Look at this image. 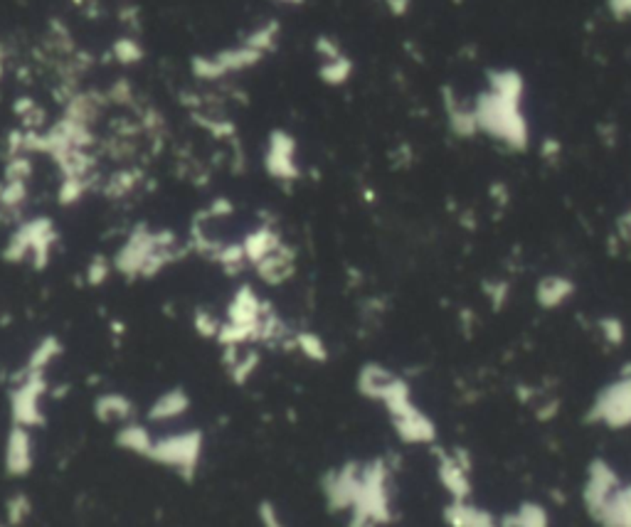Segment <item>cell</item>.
Wrapping results in <instances>:
<instances>
[{"label":"cell","instance_id":"cell-14","mask_svg":"<svg viewBox=\"0 0 631 527\" xmlns=\"http://www.w3.org/2000/svg\"><path fill=\"white\" fill-rule=\"evenodd\" d=\"M114 442L121 451H128L134 456H141V459H148L151 451H154L155 436L154 432L145 424H141L138 419H131L126 424L116 426V434H114Z\"/></svg>","mask_w":631,"mask_h":527},{"label":"cell","instance_id":"cell-12","mask_svg":"<svg viewBox=\"0 0 631 527\" xmlns=\"http://www.w3.org/2000/svg\"><path fill=\"white\" fill-rule=\"evenodd\" d=\"M92 414L99 424L121 426L136 419V402L124 392H102L92 404Z\"/></svg>","mask_w":631,"mask_h":527},{"label":"cell","instance_id":"cell-16","mask_svg":"<svg viewBox=\"0 0 631 527\" xmlns=\"http://www.w3.org/2000/svg\"><path fill=\"white\" fill-rule=\"evenodd\" d=\"M572 293H575V283L565 276H546L536 286V298L543 308H560Z\"/></svg>","mask_w":631,"mask_h":527},{"label":"cell","instance_id":"cell-13","mask_svg":"<svg viewBox=\"0 0 631 527\" xmlns=\"http://www.w3.org/2000/svg\"><path fill=\"white\" fill-rule=\"evenodd\" d=\"M222 365L235 384H247L259 367V350L255 345H227L222 348Z\"/></svg>","mask_w":631,"mask_h":527},{"label":"cell","instance_id":"cell-22","mask_svg":"<svg viewBox=\"0 0 631 527\" xmlns=\"http://www.w3.org/2000/svg\"><path fill=\"white\" fill-rule=\"evenodd\" d=\"M256 518H259V525L262 527H289L286 522H284L279 508H276L272 501L259 502V508H256Z\"/></svg>","mask_w":631,"mask_h":527},{"label":"cell","instance_id":"cell-10","mask_svg":"<svg viewBox=\"0 0 631 527\" xmlns=\"http://www.w3.org/2000/svg\"><path fill=\"white\" fill-rule=\"evenodd\" d=\"M190 407H193L190 392L185 390V387L175 384L171 390L161 392V394L148 404L145 419H148L151 424H171V422H178V419L185 417L190 412Z\"/></svg>","mask_w":631,"mask_h":527},{"label":"cell","instance_id":"cell-5","mask_svg":"<svg viewBox=\"0 0 631 527\" xmlns=\"http://www.w3.org/2000/svg\"><path fill=\"white\" fill-rule=\"evenodd\" d=\"M356 387L366 400L380 402L385 409L412 400L410 384L405 383L400 374H395L393 370H387L380 363H366L360 367L358 377H356Z\"/></svg>","mask_w":631,"mask_h":527},{"label":"cell","instance_id":"cell-24","mask_svg":"<svg viewBox=\"0 0 631 527\" xmlns=\"http://www.w3.org/2000/svg\"><path fill=\"white\" fill-rule=\"evenodd\" d=\"M518 527H546V512L536 505H526L518 515Z\"/></svg>","mask_w":631,"mask_h":527},{"label":"cell","instance_id":"cell-6","mask_svg":"<svg viewBox=\"0 0 631 527\" xmlns=\"http://www.w3.org/2000/svg\"><path fill=\"white\" fill-rule=\"evenodd\" d=\"M589 422L605 424L609 429L631 426V377H622L599 392L589 409Z\"/></svg>","mask_w":631,"mask_h":527},{"label":"cell","instance_id":"cell-18","mask_svg":"<svg viewBox=\"0 0 631 527\" xmlns=\"http://www.w3.org/2000/svg\"><path fill=\"white\" fill-rule=\"evenodd\" d=\"M291 348H296L301 355L311 360V363H326L328 360V348H326V341L314 331H299L294 333L291 338Z\"/></svg>","mask_w":631,"mask_h":527},{"label":"cell","instance_id":"cell-17","mask_svg":"<svg viewBox=\"0 0 631 527\" xmlns=\"http://www.w3.org/2000/svg\"><path fill=\"white\" fill-rule=\"evenodd\" d=\"M62 355V341L57 335H45L43 341H37L30 355H27L23 370L25 373H50V367L57 363Z\"/></svg>","mask_w":631,"mask_h":527},{"label":"cell","instance_id":"cell-19","mask_svg":"<svg viewBox=\"0 0 631 527\" xmlns=\"http://www.w3.org/2000/svg\"><path fill=\"white\" fill-rule=\"evenodd\" d=\"M446 520H449V525L452 527H494L486 512L474 511V508H469L464 501L452 502V505L446 508Z\"/></svg>","mask_w":631,"mask_h":527},{"label":"cell","instance_id":"cell-4","mask_svg":"<svg viewBox=\"0 0 631 527\" xmlns=\"http://www.w3.org/2000/svg\"><path fill=\"white\" fill-rule=\"evenodd\" d=\"M47 392H50L47 373H25V370H20L15 384H13V390L8 394L13 424H23L27 429L45 426L47 412L43 407V400Z\"/></svg>","mask_w":631,"mask_h":527},{"label":"cell","instance_id":"cell-9","mask_svg":"<svg viewBox=\"0 0 631 527\" xmlns=\"http://www.w3.org/2000/svg\"><path fill=\"white\" fill-rule=\"evenodd\" d=\"M35 468V436L33 429L23 424H10L5 446H3V471L8 478H25Z\"/></svg>","mask_w":631,"mask_h":527},{"label":"cell","instance_id":"cell-7","mask_svg":"<svg viewBox=\"0 0 631 527\" xmlns=\"http://www.w3.org/2000/svg\"><path fill=\"white\" fill-rule=\"evenodd\" d=\"M360 473L363 463L360 461H346L341 466L331 468L321 481L326 508L331 512L353 511L360 493Z\"/></svg>","mask_w":631,"mask_h":527},{"label":"cell","instance_id":"cell-20","mask_svg":"<svg viewBox=\"0 0 631 527\" xmlns=\"http://www.w3.org/2000/svg\"><path fill=\"white\" fill-rule=\"evenodd\" d=\"M33 512V501L25 493H13L5 502V527H20Z\"/></svg>","mask_w":631,"mask_h":527},{"label":"cell","instance_id":"cell-26","mask_svg":"<svg viewBox=\"0 0 631 527\" xmlns=\"http://www.w3.org/2000/svg\"><path fill=\"white\" fill-rule=\"evenodd\" d=\"M348 527H376V522H370L367 518H360V515H350Z\"/></svg>","mask_w":631,"mask_h":527},{"label":"cell","instance_id":"cell-11","mask_svg":"<svg viewBox=\"0 0 631 527\" xmlns=\"http://www.w3.org/2000/svg\"><path fill=\"white\" fill-rule=\"evenodd\" d=\"M469 459H464V451H452V453H439V481L444 488L454 495V501H464L469 495Z\"/></svg>","mask_w":631,"mask_h":527},{"label":"cell","instance_id":"cell-2","mask_svg":"<svg viewBox=\"0 0 631 527\" xmlns=\"http://www.w3.org/2000/svg\"><path fill=\"white\" fill-rule=\"evenodd\" d=\"M205 453V434L203 429H180V432H171V434L155 436L154 451L148 461H154L158 466L171 468L175 471L183 481H193L200 468Z\"/></svg>","mask_w":631,"mask_h":527},{"label":"cell","instance_id":"cell-25","mask_svg":"<svg viewBox=\"0 0 631 527\" xmlns=\"http://www.w3.org/2000/svg\"><path fill=\"white\" fill-rule=\"evenodd\" d=\"M606 8L616 20H629L631 17V0H606Z\"/></svg>","mask_w":631,"mask_h":527},{"label":"cell","instance_id":"cell-21","mask_svg":"<svg viewBox=\"0 0 631 527\" xmlns=\"http://www.w3.org/2000/svg\"><path fill=\"white\" fill-rule=\"evenodd\" d=\"M220 325H222V321L213 313V311L197 308L195 313H193V328H195L200 338H207V341H217Z\"/></svg>","mask_w":631,"mask_h":527},{"label":"cell","instance_id":"cell-15","mask_svg":"<svg viewBox=\"0 0 631 527\" xmlns=\"http://www.w3.org/2000/svg\"><path fill=\"white\" fill-rule=\"evenodd\" d=\"M616 476L605 461H592L589 466V483H587V505L597 515L599 508L605 505L606 498L615 493Z\"/></svg>","mask_w":631,"mask_h":527},{"label":"cell","instance_id":"cell-8","mask_svg":"<svg viewBox=\"0 0 631 527\" xmlns=\"http://www.w3.org/2000/svg\"><path fill=\"white\" fill-rule=\"evenodd\" d=\"M387 414H390L395 434L402 443H432L436 439L435 422L426 417L412 400L395 404V407L387 409Z\"/></svg>","mask_w":631,"mask_h":527},{"label":"cell","instance_id":"cell-23","mask_svg":"<svg viewBox=\"0 0 631 527\" xmlns=\"http://www.w3.org/2000/svg\"><path fill=\"white\" fill-rule=\"evenodd\" d=\"M599 331L605 335V341L612 343L615 348H619L624 343V338H626V331H624V325L619 323L616 318H602V321H599Z\"/></svg>","mask_w":631,"mask_h":527},{"label":"cell","instance_id":"cell-1","mask_svg":"<svg viewBox=\"0 0 631 527\" xmlns=\"http://www.w3.org/2000/svg\"><path fill=\"white\" fill-rule=\"evenodd\" d=\"M526 82L521 72L506 67L488 72V86L474 102L476 126L511 151H526L530 141L528 119L523 114Z\"/></svg>","mask_w":631,"mask_h":527},{"label":"cell","instance_id":"cell-3","mask_svg":"<svg viewBox=\"0 0 631 527\" xmlns=\"http://www.w3.org/2000/svg\"><path fill=\"white\" fill-rule=\"evenodd\" d=\"M353 515L367 518L376 525L390 522V468L385 459H373L363 463L360 473V493L353 505Z\"/></svg>","mask_w":631,"mask_h":527}]
</instances>
